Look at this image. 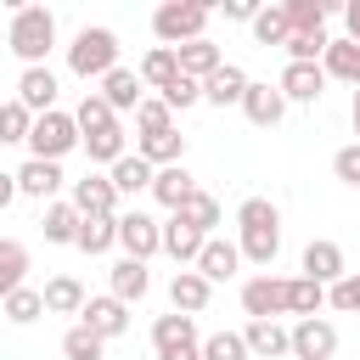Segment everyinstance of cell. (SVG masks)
<instances>
[{
    "label": "cell",
    "instance_id": "1",
    "mask_svg": "<svg viewBox=\"0 0 360 360\" xmlns=\"http://www.w3.org/2000/svg\"><path fill=\"white\" fill-rule=\"evenodd\" d=\"M236 248L259 270L276 264V253H281V208L270 197H242L236 202Z\"/></svg>",
    "mask_w": 360,
    "mask_h": 360
},
{
    "label": "cell",
    "instance_id": "2",
    "mask_svg": "<svg viewBox=\"0 0 360 360\" xmlns=\"http://www.w3.org/2000/svg\"><path fill=\"white\" fill-rule=\"evenodd\" d=\"M6 45H11V56L22 68H45V56L56 51V11L51 6H17Z\"/></svg>",
    "mask_w": 360,
    "mask_h": 360
},
{
    "label": "cell",
    "instance_id": "3",
    "mask_svg": "<svg viewBox=\"0 0 360 360\" xmlns=\"http://www.w3.org/2000/svg\"><path fill=\"white\" fill-rule=\"evenodd\" d=\"M112 68H118V34L101 28V22H84V28L73 34V45H68V73L84 79V84H90V79L101 84Z\"/></svg>",
    "mask_w": 360,
    "mask_h": 360
},
{
    "label": "cell",
    "instance_id": "4",
    "mask_svg": "<svg viewBox=\"0 0 360 360\" xmlns=\"http://www.w3.org/2000/svg\"><path fill=\"white\" fill-rule=\"evenodd\" d=\"M208 6H197V0H169V6H158L152 11V34H158V45H169V51H180V45H191V39H208Z\"/></svg>",
    "mask_w": 360,
    "mask_h": 360
},
{
    "label": "cell",
    "instance_id": "5",
    "mask_svg": "<svg viewBox=\"0 0 360 360\" xmlns=\"http://www.w3.org/2000/svg\"><path fill=\"white\" fill-rule=\"evenodd\" d=\"M73 146H84V135H79V124H73V112H39L34 118V135H28V158H45V163H62Z\"/></svg>",
    "mask_w": 360,
    "mask_h": 360
},
{
    "label": "cell",
    "instance_id": "6",
    "mask_svg": "<svg viewBox=\"0 0 360 360\" xmlns=\"http://www.w3.org/2000/svg\"><path fill=\"white\" fill-rule=\"evenodd\" d=\"M152 349H158V360H202L197 315H180V309L158 315V321H152Z\"/></svg>",
    "mask_w": 360,
    "mask_h": 360
},
{
    "label": "cell",
    "instance_id": "7",
    "mask_svg": "<svg viewBox=\"0 0 360 360\" xmlns=\"http://www.w3.org/2000/svg\"><path fill=\"white\" fill-rule=\"evenodd\" d=\"M118 248H124V259H152V253H163V219H152L146 208H124L118 214Z\"/></svg>",
    "mask_w": 360,
    "mask_h": 360
},
{
    "label": "cell",
    "instance_id": "8",
    "mask_svg": "<svg viewBox=\"0 0 360 360\" xmlns=\"http://www.w3.org/2000/svg\"><path fill=\"white\" fill-rule=\"evenodd\" d=\"M242 315L248 321H281L287 315V276H270V270L248 276L242 281Z\"/></svg>",
    "mask_w": 360,
    "mask_h": 360
},
{
    "label": "cell",
    "instance_id": "9",
    "mask_svg": "<svg viewBox=\"0 0 360 360\" xmlns=\"http://www.w3.org/2000/svg\"><path fill=\"white\" fill-rule=\"evenodd\" d=\"M68 202H73L84 219H90V214H96V219H118V214H124V197H118V191H112V180H107V174H96V169H90L84 180H73V186H68Z\"/></svg>",
    "mask_w": 360,
    "mask_h": 360
},
{
    "label": "cell",
    "instance_id": "10",
    "mask_svg": "<svg viewBox=\"0 0 360 360\" xmlns=\"http://www.w3.org/2000/svg\"><path fill=\"white\" fill-rule=\"evenodd\" d=\"M62 186H73V180L62 174V163L28 158V163L17 169V197H34V202H56V197H62Z\"/></svg>",
    "mask_w": 360,
    "mask_h": 360
},
{
    "label": "cell",
    "instance_id": "11",
    "mask_svg": "<svg viewBox=\"0 0 360 360\" xmlns=\"http://www.w3.org/2000/svg\"><path fill=\"white\" fill-rule=\"evenodd\" d=\"M79 321H84L96 338H107V343H112V338H124V332H129V304H118L112 292H90V298H84V309H79Z\"/></svg>",
    "mask_w": 360,
    "mask_h": 360
},
{
    "label": "cell",
    "instance_id": "12",
    "mask_svg": "<svg viewBox=\"0 0 360 360\" xmlns=\"http://www.w3.org/2000/svg\"><path fill=\"white\" fill-rule=\"evenodd\" d=\"M338 354V326L326 315L292 321V360H332Z\"/></svg>",
    "mask_w": 360,
    "mask_h": 360
},
{
    "label": "cell",
    "instance_id": "13",
    "mask_svg": "<svg viewBox=\"0 0 360 360\" xmlns=\"http://www.w3.org/2000/svg\"><path fill=\"white\" fill-rule=\"evenodd\" d=\"M276 90H281L287 101L315 107V101L326 96V68H321V62H287V68H281V79H276Z\"/></svg>",
    "mask_w": 360,
    "mask_h": 360
},
{
    "label": "cell",
    "instance_id": "14",
    "mask_svg": "<svg viewBox=\"0 0 360 360\" xmlns=\"http://www.w3.org/2000/svg\"><path fill=\"white\" fill-rule=\"evenodd\" d=\"M304 270L298 276H309V281H321V287H332V281H343L349 276V259H343V248L332 242V236H315L309 248H304V259H298Z\"/></svg>",
    "mask_w": 360,
    "mask_h": 360
},
{
    "label": "cell",
    "instance_id": "15",
    "mask_svg": "<svg viewBox=\"0 0 360 360\" xmlns=\"http://www.w3.org/2000/svg\"><path fill=\"white\" fill-rule=\"evenodd\" d=\"M56 90H62V79L51 73V62L45 68H22L17 73V101L39 118V112H56Z\"/></svg>",
    "mask_w": 360,
    "mask_h": 360
},
{
    "label": "cell",
    "instance_id": "16",
    "mask_svg": "<svg viewBox=\"0 0 360 360\" xmlns=\"http://www.w3.org/2000/svg\"><path fill=\"white\" fill-rule=\"evenodd\" d=\"M191 270H197L208 287H219V281H231V276L242 270V248H236V242H225V236H208Z\"/></svg>",
    "mask_w": 360,
    "mask_h": 360
},
{
    "label": "cell",
    "instance_id": "17",
    "mask_svg": "<svg viewBox=\"0 0 360 360\" xmlns=\"http://www.w3.org/2000/svg\"><path fill=\"white\" fill-rule=\"evenodd\" d=\"M202 242H208V236H202V231H197L186 214H169V219H163V253H169L180 270H191V264H197Z\"/></svg>",
    "mask_w": 360,
    "mask_h": 360
},
{
    "label": "cell",
    "instance_id": "18",
    "mask_svg": "<svg viewBox=\"0 0 360 360\" xmlns=\"http://www.w3.org/2000/svg\"><path fill=\"white\" fill-rule=\"evenodd\" d=\"M242 338H248L253 360H287L292 354V326H281V321H248Z\"/></svg>",
    "mask_w": 360,
    "mask_h": 360
},
{
    "label": "cell",
    "instance_id": "19",
    "mask_svg": "<svg viewBox=\"0 0 360 360\" xmlns=\"http://www.w3.org/2000/svg\"><path fill=\"white\" fill-rule=\"evenodd\" d=\"M101 101H107L112 112H135V107L146 101V84H141V73L118 62V68H112V73L101 79Z\"/></svg>",
    "mask_w": 360,
    "mask_h": 360
},
{
    "label": "cell",
    "instance_id": "20",
    "mask_svg": "<svg viewBox=\"0 0 360 360\" xmlns=\"http://www.w3.org/2000/svg\"><path fill=\"white\" fill-rule=\"evenodd\" d=\"M242 112H248V124H259V129H276L281 118H287V96L276 90V84H248V96H242Z\"/></svg>",
    "mask_w": 360,
    "mask_h": 360
},
{
    "label": "cell",
    "instance_id": "21",
    "mask_svg": "<svg viewBox=\"0 0 360 360\" xmlns=\"http://www.w3.org/2000/svg\"><path fill=\"white\" fill-rule=\"evenodd\" d=\"M191 191H197V174H191L186 163L158 169V180H152V202H158V208H169V214H180V208L191 202Z\"/></svg>",
    "mask_w": 360,
    "mask_h": 360
},
{
    "label": "cell",
    "instance_id": "22",
    "mask_svg": "<svg viewBox=\"0 0 360 360\" xmlns=\"http://www.w3.org/2000/svg\"><path fill=\"white\" fill-rule=\"evenodd\" d=\"M107 292H112L118 304H141V298L152 292V270H146L141 259H118V264L107 270Z\"/></svg>",
    "mask_w": 360,
    "mask_h": 360
},
{
    "label": "cell",
    "instance_id": "23",
    "mask_svg": "<svg viewBox=\"0 0 360 360\" xmlns=\"http://www.w3.org/2000/svg\"><path fill=\"white\" fill-rule=\"evenodd\" d=\"M248 84H253V79H248L236 62H225L219 73H208V79H202V101H208V107H242Z\"/></svg>",
    "mask_w": 360,
    "mask_h": 360
},
{
    "label": "cell",
    "instance_id": "24",
    "mask_svg": "<svg viewBox=\"0 0 360 360\" xmlns=\"http://www.w3.org/2000/svg\"><path fill=\"white\" fill-rule=\"evenodd\" d=\"M107 180H112V191H118V197H141V191H152L158 169H152L141 152H129V158H118V163L107 169Z\"/></svg>",
    "mask_w": 360,
    "mask_h": 360
},
{
    "label": "cell",
    "instance_id": "25",
    "mask_svg": "<svg viewBox=\"0 0 360 360\" xmlns=\"http://www.w3.org/2000/svg\"><path fill=\"white\" fill-rule=\"evenodd\" d=\"M79 208L68 202V197H56V202H45V214H39V231H45V242H56V248H73L79 242Z\"/></svg>",
    "mask_w": 360,
    "mask_h": 360
},
{
    "label": "cell",
    "instance_id": "26",
    "mask_svg": "<svg viewBox=\"0 0 360 360\" xmlns=\"http://www.w3.org/2000/svg\"><path fill=\"white\" fill-rule=\"evenodd\" d=\"M208 298H214V287H208L197 270H174V276H169V304H174L180 315H202Z\"/></svg>",
    "mask_w": 360,
    "mask_h": 360
},
{
    "label": "cell",
    "instance_id": "27",
    "mask_svg": "<svg viewBox=\"0 0 360 360\" xmlns=\"http://www.w3.org/2000/svg\"><path fill=\"white\" fill-rule=\"evenodd\" d=\"M135 152H141L152 169H174V163H186V135H180V129H163V135H141V141H135Z\"/></svg>",
    "mask_w": 360,
    "mask_h": 360
},
{
    "label": "cell",
    "instance_id": "28",
    "mask_svg": "<svg viewBox=\"0 0 360 360\" xmlns=\"http://www.w3.org/2000/svg\"><path fill=\"white\" fill-rule=\"evenodd\" d=\"M39 292H45V315H79V309H84V298H90L79 276H51Z\"/></svg>",
    "mask_w": 360,
    "mask_h": 360
},
{
    "label": "cell",
    "instance_id": "29",
    "mask_svg": "<svg viewBox=\"0 0 360 360\" xmlns=\"http://www.w3.org/2000/svg\"><path fill=\"white\" fill-rule=\"evenodd\" d=\"M174 56H180V73H186V79H197V84H202L208 73H219V68H225V56H219V45H214V39H191V45H180Z\"/></svg>",
    "mask_w": 360,
    "mask_h": 360
},
{
    "label": "cell",
    "instance_id": "30",
    "mask_svg": "<svg viewBox=\"0 0 360 360\" xmlns=\"http://www.w3.org/2000/svg\"><path fill=\"white\" fill-rule=\"evenodd\" d=\"M135 73H141V84H152V90L163 96V90L180 79V56H174L169 45H152V51L141 56V68H135Z\"/></svg>",
    "mask_w": 360,
    "mask_h": 360
},
{
    "label": "cell",
    "instance_id": "31",
    "mask_svg": "<svg viewBox=\"0 0 360 360\" xmlns=\"http://www.w3.org/2000/svg\"><path fill=\"white\" fill-rule=\"evenodd\" d=\"M17 287H28V248L17 236H0V298H11Z\"/></svg>",
    "mask_w": 360,
    "mask_h": 360
},
{
    "label": "cell",
    "instance_id": "32",
    "mask_svg": "<svg viewBox=\"0 0 360 360\" xmlns=\"http://www.w3.org/2000/svg\"><path fill=\"white\" fill-rule=\"evenodd\" d=\"M321 309H326V287L309 281V276H287V315L309 321V315H321Z\"/></svg>",
    "mask_w": 360,
    "mask_h": 360
},
{
    "label": "cell",
    "instance_id": "33",
    "mask_svg": "<svg viewBox=\"0 0 360 360\" xmlns=\"http://www.w3.org/2000/svg\"><path fill=\"white\" fill-rule=\"evenodd\" d=\"M321 68H326V79H343V84L360 90V45L354 39H332L326 56H321Z\"/></svg>",
    "mask_w": 360,
    "mask_h": 360
},
{
    "label": "cell",
    "instance_id": "34",
    "mask_svg": "<svg viewBox=\"0 0 360 360\" xmlns=\"http://www.w3.org/2000/svg\"><path fill=\"white\" fill-rule=\"evenodd\" d=\"M73 124H79V135H101V129H112V124H118V112L101 101V90H84V96H79V107H73Z\"/></svg>",
    "mask_w": 360,
    "mask_h": 360
},
{
    "label": "cell",
    "instance_id": "35",
    "mask_svg": "<svg viewBox=\"0 0 360 360\" xmlns=\"http://www.w3.org/2000/svg\"><path fill=\"white\" fill-rule=\"evenodd\" d=\"M0 315H6L11 326H34V321L45 315V292H39V287H17L11 298H0Z\"/></svg>",
    "mask_w": 360,
    "mask_h": 360
},
{
    "label": "cell",
    "instance_id": "36",
    "mask_svg": "<svg viewBox=\"0 0 360 360\" xmlns=\"http://www.w3.org/2000/svg\"><path fill=\"white\" fill-rule=\"evenodd\" d=\"M281 6H287L292 34H326V17H332L326 0H281Z\"/></svg>",
    "mask_w": 360,
    "mask_h": 360
},
{
    "label": "cell",
    "instance_id": "37",
    "mask_svg": "<svg viewBox=\"0 0 360 360\" xmlns=\"http://www.w3.org/2000/svg\"><path fill=\"white\" fill-rule=\"evenodd\" d=\"M73 248H79V253H90V259H96V253H107V248H118V219H96V214H90V219H79V242H73Z\"/></svg>",
    "mask_w": 360,
    "mask_h": 360
},
{
    "label": "cell",
    "instance_id": "38",
    "mask_svg": "<svg viewBox=\"0 0 360 360\" xmlns=\"http://www.w3.org/2000/svg\"><path fill=\"white\" fill-rule=\"evenodd\" d=\"M28 135H34V112L11 96V101H0V146H28Z\"/></svg>",
    "mask_w": 360,
    "mask_h": 360
},
{
    "label": "cell",
    "instance_id": "39",
    "mask_svg": "<svg viewBox=\"0 0 360 360\" xmlns=\"http://www.w3.org/2000/svg\"><path fill=\"white\" fill-rule=\"evenodd\" d=\"M253 39H259V45H287V39H292L287 6H259V17H253Z\"/></svg>",
    "mask_w": 360,
    "mask_h": 360
},
{
    "label": "cell",
    "instance_id": "40",
    "mask_svg": "<svg viewBox=\"0 0 360 360\" xmlns=\"http://www.w3.org/2000/svg\"><path fill=\"white\" fill-rule=\"evenodd\" d=\"M163 129H174V107H169L163 96H146V101L135 107V141H141V135H163Z\"/></svg>",
    "mask_w": 360,
    "mask_h": 360
},
{
    "label": "cell",
    "instance_id": "41",
    "mask_svg": "<svg viewBox=\"0 0 360 360\" xmlns=\"http://www.w3.org/2000/svg\"><path fill=\"white\" fill-rule=\"evenodd\" d=\"M62 354H68V360H101V354H107V338H96L84 321H73V326L62 332Z\"/></svg>",
    "mask_w": 360,
    "mask_h": 360
},
{
    "label": "cell",
    "instance_id": "42",
    "mask_svg": "<svg viewBox=\"0 0 360 360\" xmlns=\"http://www.w3.org/2000/svg\"><path fill=\"white\" fill-rule=\"evenodd\" d=\"M180 214H186V219H191V225H197L202 236H214V225H219V197L197 186V191H191V202H186Z\"/></svg>",
    "mask_w": 360,
    "mask_h": 360
},
{
    "label": "cell",
    "instance_id": "43",
    "mask_svg": "<svg viewBox=\"0 0 360 360\" xmlns=\"http://www.w3.org/2000/svg\"><path fill=\"white\" fill-rule=\"evenodd\" d=\"M202 360H253L242 332H208L202 338Z\"/></svg>",
    "mask_w": 360,
    "mask_h": 360
},
{
    "label": "cell",
    "instance_id": "44",
    "mask_svg": "<svg viewBox=\"0 0 360 360\" xmlns=\"http://www.w3.org/2000/svg\"><path fill=\"white\" fill-rule=\"evenodd\" d=\"M326 309H338V315H360V270H349L343 281L326 287Z\"/></svg>",
    "mask_w": 360,
    "mask_h": 360
},
{
    "label": "cell",
    "instance_id": "45",
    "mask_svg": "<svg viewBox=\"0 0 360 360\" xmlns=\"http://www.w3.org/2000/svg\"><path fill=\"white\" fill-rule=\"evenodd\" d=\"M332 174H338L343 186H354V191H360V141H349V146H338V152H332Z\"/></svg>",
    "mask_w": 360,
    "mask_h": 360
},
{
    "label": "cell",
    "instance_id": "46",
    "mask_svg": "<svg viewBox=\"0 0 360 360\" xmlns=\"http://www.w3.org/2000/svg\"><path fill=\"white\" fill-rule=\"evenodd\" d=\"M163 101H169V107H174V112H186V107H197V101H202V84H197V79H186V73H180V79H174V84H169V90H163Z\"/></svg>",
    "mask_w": 360,
    "mask_h": 360
},
{
    "label": "cell",
    "instance_id": "47",
    "mask_svg": "<svg viewBox=\"0 0 360 360\" xmlns=\"http://www.w3.org/2000/svg\"><path fill=\"white\" fill-rule=\"evenodd\" d=\"M225 17H231V22H248V28H253V17H259V0H225Z\"/></svg>",
    "mask_w": 360,
    "mask_h": 360
},
{
    "label": "cell",
    "instance_id": "48",
    "mask_svg": "<svg viewBox=\"0 0 360 360\" xmlns=\"http://www.w3.org/2000/svg\"><path fill=\"white\" fill-rule=\"evenodd\" d=\"M343 39L360 45V0H343Z\"/></svg>",
    "mask_w": 360,
    "mask_h": 360
},
{
    "label": "cell",
    "instance_id": "49",
    "mask_svg": "<svg viewBox=\"0 0 360 360\" xmlns=\"http://www.w3.org/2000/svg\"><path fill=\"white\" fill-rule=\"evenodd\" d=\"M17 202V174H0V214Z\"/></svg>",
    "mask_w": 360,
    "mask_h": 360
},
{
    "label": "cell",
    "instance_id": "50",
    "mask_svg": "<svg viewBox=\"0 0 360 360\" xmlns=\"http://www.w3.org/2000/svg\"><path fill=\"white\" fill-rule=\"evenodd\" d=\"M349 118H354V135H360V90H354V101H349Z\"/></svg>",
    "mask_w": 360,
    "mask_h": 360
}]
</instances>
